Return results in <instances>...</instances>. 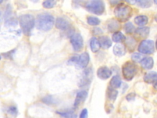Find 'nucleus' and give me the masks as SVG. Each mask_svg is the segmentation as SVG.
<instances>
[{
    "mask_svg": "<svg viewBox=\"0 0 157 118\" xmlns=\"http://www.w3.org/2000/svg\"><path fill=\"white\" fill-rule=\"evenodd\" d=\"M156 79V73L155 71L147 73L144 76V81L147 84H155Z\"/></svg>",
    "mask_w": 157,
    "mask_h": 118,
    "instance_id": "nucleus-15",
    "label": "nucleus"
},
{
    "mask_svg": "<svg viewBox=\"0 0 157 118\" xmlns=\"http://www.w3.org/2000/svg\"><path fill=\"white\" fill-rule=\"evenodd\" d=\"M56 113L59 114L61 118H77V115L72 111H57Z\"/></svg>",
    "mask_w": 157,
    "mask_h": 118,
    "instance_id": "nucleus-24",
    "label": "nucleus"
},
{
    "mask_svg": "<svg viewBox=\"0 0 157 118\" xmlns=\"http://www.w3.org/2000/svg\"><path fill=\"white\" fill-rule=\"evenodd\" d=\"M136 3L142 8H148L152 5V1L150 0H138L136 1Z\"/></svg>",
    "mask_w": 157,
    "mask_h": 118,
    "instance_id": "nucleus-26",
    "label": "nucleus"
},
{
    "mask_svg": "<svg viewBox=\"0 0 157 118\" xmlns=\"http://www.w3.org/2000/svg\"><path fill=\"white\" fill-rule=\"evenodd\" d=\"M12 14V7L10 6V4H8V6H7L6 7V9L5 11V14H4V17L6 18H8Z\"/></svg>",
    "mask_w": 157,
    "mask_h": 118,
    "instance_id": "nucleus-34",
    "label": "nucleus"
},
{
    "mask_svg": "<svg viewBox=\"0 0 157 118\" xmlns=\"http://www.w3.org/2000/svg\"><path fill=\"white\" fill-rule=\"evenodd\" d=\"M120 28V24L118 20L115 19L110 20L107 24V29L110 32H116Z\"/></svg>",
    "mask_w": 157,
    "mask_h": 118,
    "instance_id": "nucleus-18",
    "label": "nucleus"
},
{
    "mask_svg": "<svg viewBox=\"0 0 157 118\" xmlns=\"http://www.w3.org/2000/svg\"><path fill=\"white\" fill-rule=\"evenodd\" d=\"M125 43L128 49H129L130 50H134L136 45V41L132 37H128L127 39H125Z\"/></svg>",
    "mask_w": 157,
    "mask_h": 118,
    "instance_id": "nucleus-25",
    "label": "nucleus"
},
{
    "mask_svg": "<svg viewBox=\"0 0 157 118\" xmlns=\"http://www.w3.org/2000/svg\"><path fill=\"white\" fill-rule=\"evenodd\" d=\"M15 51V50H10V51H9L8 52H6V53H3V55H4V57L6 58H10V59H12V55H13Z\"/></svg>",
    "mask_w": 157,
    "mask_h": 118,
    "instance_id": "nucleus-36",
    "label": "nucleus"
},
{
    "mask_svg": "<svg viewBox=\"0 0 157 118\" xmlns=\"http://www.w3.org/2000/svg\"><path fill=\"white\" fill-rule=\"evenodd\" d=\"M17 20L14 18H7L5 22L6 26H16L17 25Z\"/></svg>",
    "mask_w": 157,
    "mask_h": 118,
    "instance_id": "nucleus-32",
    "label": "nucleus"
},
{
    "mask_svg": "<svg viewBox=\"0 0 157 118\" xmlns=\"http://www.w3.org/2000/svg\"><path fill=\"white\" fill-rule=\"evenodd\" d=\"M55 24V18L53 15L48 13L40 14L37 16L36 20V28L42 31L50 30Z\"/></svg>",
    "mask_w": 157,
    "mask_h": 118,
    "instance_id": "nucleus-1",
    "label": "nucleus"
},
{
    "mask_svg": "<svg viewBox=\"0 0 157 118\" xmlns=\"http://www.w3.org/2000/svg\"><path fill=\"white\" fill-rule=\"evenodd\" d=\"M9 114H10L11 115H17V112H18V111H17V109L15 106H10L9 108H8V110H7Z\"/></svg>",
    "mask_w": 157,
    "mask_h": 118,
    "instance_id": "nucleus-33",
    "label": "nucleus"
},
{
    "mask_svg": "<svg viewBox=\"0 0 157 118\" xmlns=\"http://www.w3.org/2000/svg\"><path fill=\"white\" fill-rule=\"evenodd\" d=\"M19 23L23 33L29 35L35 25V19L31 14H23L19 17Z\"/></svg>",
    "mask_w": 157,
    "mask_h": 118,
    "instance_id": "nucleus-3",
    "label": "nucleus"
},
{
    "mask_svg": "<svg viewBox=\"0 0 157 118\" xmlns=\"http://www.w3.org/2000/svg\"><path fill=\"white\" fill-rule=\"evenodd\" d=\"M150 32V29L148 27H140L135 30V33L140 37H147Z\"/></svg>",
    "mask_w": 157,
    "mask_h": 118,
    "instance_id": "nucleus-21",
    "label": "nucleus"
},
{
    "mask_svg": "<svg viewBox=\"0 0 157 118\" xmlns=\"http://www.w3.org/2000/svg\"><path fill=\"white\" fill-rule=\"evenodd\" d=\"M135 96H136V94L134 93H129L126 95V98L128 101H131L134 99Z\"/></svg>",
    "mask_w": 157,
    "mask_h": 118,
    "instance_id": "nucleus-38",
    "label": "nucleus"
},
{
    "mask_svg": "<svg viewBox=\"0 0 157 118\" xmlns=\"http://www.w3.org/2000/svg\"><path fill=\"white\" fill-rule=\"evenodd\" d=\"M87 23L90 25L96 26L100 23V20L96 17L90 16L87 18Z\"/></svg>",
    "mask_w": 157,
    "mask_h": 118,
    "instance_id": "nucleus-28",
    "label": "nucleus"
},
{
    "mask_svg": "<svg viewBox=\"0 0 157 118\" xmlns=\"http://www.w3.org/2000/svg\"><path fill=\"white\" fill-rule=\"evenodd\" d=\"M98 77L102 80H106L109 79L112 75L111 70L107 66H103L99 67L96 72Z\"/></svg>",
    "mask_w": 157,
    "mask_h": 118,
    "instance_id": "nucleus-9",
    "label": "nucleus"
},
{
    "mask_svg": "<svg viewBox=\"0 0 157 118\" xmlns=\"http://www.w3.org/2000/svg\"><path fill=\"white\" fill-rule=\"evenodd\" d=\"M110 2L111 3V4H112V5H114L115 4H116L117 5L118 4V1H110Z\"/></svg>",
    "mask_w": 157,
    "mask_h": 118,
    "instance_id": "nucleus-40",
    "label": "nucleus"
},
{
    "mask_svg": "<svg viewBox=\"0 0 157 118\" xmlns=\"http://www.w3.org/2000/svg\"><path fill=\"white\" fill-rule=\"evenodd\" d=\"M93 33L96 34V35H98V34H101L102 33V31H101V30L99 28H96L93 30Z\"/></svg>",
    "mask_w": 157,
    "mask_h": 118,
    "instance_id": "nucleus-39",
    "label": "nucleus"
},
{
    "mask_svg": "<svg viewBox=\"0 0 157 118\" xmlns=\"http://www.w3.org/2000/svg\"><path fill=\"white\" fill-rule=\"evenodd\" d=\"M93 77V71L91 68L85 69L82 72L80 81L78 82V86L83 87L88 85L92 81Z\"/></svg>",
    "mask_w": 157,
    "mask_h": 118,
    "instance_id": "nucleus-7",
    "label": "nucleus"
},
{
    "mask_svg": "<svg viewBox=\"0 0 157 118\" xmlns=\"http://www.w3.org/2000/svg\"><path fill=\"white\" fill-rule=\"evenodd\" d=\"M78 55H74L70 58V59L68 60V63L69 64H77V60H78Z\"/></svg>",
    "mask_w": 157,
    "mask_h": 118,
    "instance_id": "nucleus-37",
    "label": "nucleus"
},
{
    "mask_svg": "<svg viewBox=\"0 0 157 118\" xmlns=\"http://www.w3.org/2000/svg\"><path fill=\"white\" fill-rule=\"evenodd\" d=\"M141 66L145 69H150L153 67L154 61L151 57H144L140 61Z\"/></svg>",
    "mask_w": 157,
    "mask_h": 118,
    "instance_id": "nucleus-16",
    "label": "nucleus"
},
{
    "mask_svg": "<svg viewBox=\"0 0 157 118\" xmlns=\"http://www.w3.org/2000/svg\"><path fill=\"white\" fill-rule=\"evenodd\" d=\"M88 93L85 90H80L76 94L75 99L74 103V108H77L83 102H84L87 98Z\"/></svg>",
    "mask_w": 157,
    "mask_h": 118,
    "instance_id": "nucleus-11",
    "label": "nucleus"
},
{
    "mask_svg": "<svg viewBox=\"0 0 157 118\" xmlns=\"http://www.w3.org/2000/svg\"><path fill=\"white\" fill-rule=\"evenodd\" d=\"M124 30L127 34H131L135 30V27L131 22H127L124 26Z\"/></svg>",
    "mask_w": 157,
    "mask_h": 118,
    "instance_id": "nucleus-29",
    "label": "nucleus"
},
{
    "mask_svg": "<svg viewBox=\"0 0 157 118\" xmlns=\"http://www.w3.org/2000/svg\"><path fill=\"white\" fill-rule=\"evenodd\" d=\"M70 42L73 50L75 52L80 51L83 47V39L79 33H73L70 37Z\"/></svg>",
    "mask_w": 157,
    "mask_h": 118,
    "instance_id": "nucleus-8",
    "label": "nucleus"
},
{
    "mask_svg": "<svg viewBox=\"0 0 157 118\" xmlns=\"http://www.w3.org/2000/svg\"><path fill=\"white\" fill-rule=\"evenodd\" d=\"M85 9L90 12L101 15L105 10L104 2L101 0H92L86 2L85 4Z\"/></svg>",
    "mask_w": 157,
    "mask_h": 118,
    "instance_id": "nucleus-4",
    "label": "nucleus"
},
{
    "mask_svg": "<svg viewBox=\"0 0 157 118\" xmlns=\"http://www.w3.org/2000/svg\"><path fill=\"white\" fill-rule=\"evenodd\" d=\"M90 49L93 52H94V53L97 52L99 50V48H100L98 39L95 37H93L90 39Z\"/></svg>",
    "mask_w": 157,
    "mask_h": 118,
    "instance_id": "nucleus-22",
    "label": "nucleus"
},
{
    "mask_svg": "<svg viewBox=\"0 0 157 118\" xmlns=\"http://www.w3.org/2000/svg\"><path fill=\"white\" fill-rule=\"evenodd\" d=\"M56 4V1H45L42 2V6L46 9H51Z\"/></svg>",
    "mask_w": 157,
    "mask_h": 118,
    "instance_id": "nucleus-30",
    "label": "nucleus"
},
{
    "mask_svg": "<svg viewBox=\"0 0 157 118\" xmlns=\"http://www.w3.org/2000/svg\"><path fill=\"white\" fill-rule=\"evenodd\" d=\"M118 91L116 89L111 87L110 86L108 87L107 90V96L109 100L114 101L118 96Z\"/></svg>",
    "mask_w": 157,
    "mask_h": 118,
    "instance_id": "nucleus-19",
    "label": "nucleus"
},
{
    "mask_svg": "<svg viewBox=\"0 0 157 118\" xmlns=\"http://www.w3.org/2000/svg\"><path fill=\"white\" fill-rule=\"evenodd\" d=\"M55 26L61 30H67L69 28V23L66 19L62 17H58L55 22Z\"/></svg>",
    "mask_w": 157,
    "mask_h": 118,
    "instance_id": "nucleus-12",
    "label": "nucleus"
},
{
    "mask_svg": "<svg viewBox=\"0 0 157 118\" xmlns=\"http://www.w3.org/2000/svg\"><path fill=\"white\" fill-rule=\"evenodd\" d=\"M138 50L143 54H151L155 51L154 41L150 39H145L140 42L138 47Z\"/></svg>",
    "mask_w": 157,
    "mask_h": 118,
    "instance_id": "nucleus-6",
    "label": "nucleus"
},
{
    "mask_svg": "<svg viewBox=\"0 0 157 118\" xmlns=\"http://www.w3.org/2000/svg\"><path fill=\"white\" fill-rule=\"evenodd\" d=\"M2 1L1 0V1H0V3H2Z\"/></svg>",
    "mask_w": 157,
    "mask_h": 118,
    "instance_id": "nucleus-41",
    "label": "nucleus"
},
{
    "mask_svg": "<svg viewBox=\"0 0 157 118\" xmlns=\"http://www.w3.org/2000/svg\"><path fill=\"white\" fill-rule=\"evenodd\" d=\"M98 42L100 47L104 49H108L112 46V41L110 39L105 36H102L99 37Z\"/></svg>",
    "mask_w": 157,
    "mask_h": 118,
    "instance_id": "nucleus-13",
    "label": "nucleus"
},
{
    "mask_svg": "<svg viewBox=\"0 0 157 118\" xmlns=\"http://www.w3.org/2000/svg\"><path fill=\"white\" fill-rule=\"evenodd\" d=\"M1 59V54H0V60Z\"/></svg>",
    "mask_w": 157,
    "mask_h": 118,
    "instance_id": "nucleus-42",
    "label": "nucleus"
},
{
    "mask_svg": "<svg viewBox=\"0 0 157 118\" xmlns=\"http://www.w3.org/2000/svg\"><path fill=\"white\" fill-rule=\"evenodd\" d=\"M144 57H142V54L139 53H132V55H131V58L132 60L135 61V62H137V63H139V62H140L141 60H142Z\"/></svg>",
    "mask_w": 157,
    "mask_h": 118,
    "instance_id": "nucleus-31",
    "label": "nucleus"
},
{
    "mask_svg": "<svg viewBox=\"0 0 157 118\" xmlns=\"http://www.w3.org/2000/svg\"><path fill=\"white\" fill-rule=\"evenodd\" d=\"M90 61V55L87 52H83L78 56L77 64L81 68H85Z\"/></svg>",
    "mask_w": 157,
    "mask_h": 118,
    "instance_id": "nucleus-10",
    "label": "nucleus"
},
{
    "mask_svg": "<svg viewBox=\"0 0 157 118\" xmlns=\"http://www.w3.org/2000/svg\"><path fill=\"white\" fill-rule=\"evenodd\" d=\"M88 110L86 108H84L80 112L79 118H88Z\"/></svg>",
    "mask_w": 157,
    "mask_h": 118,
    "instance_id": "nucleus-35",
    "label": "nucleus"
},
{
    "mask_svg": "<svg viewBox=\"0 0 157 118\" xmlns=\"http://www.w3.org/2000/svg\"><path fill=\"white\" fill-rule=\"evenodd\" d=\"M132 10L131 7L124 3L118 4L114 10V14L118 21L124 22L131 17Z\"/></svg>",
    "mask_w": 157,
    "mask_h": 118,
    "instance_id": "nucleus-2",
    "label": "nucleus"
},
{
    "mask_svg": "<svg viewBox=\"0 0 157 118\" xmlns=\"http://www.w3.org/2000/svg\"><path fill=\"white\" fill-rule=\"evenodd\" d=\"M42 101L48 105H51V104H54L56 103V100L51 95H47L42 98Z\"/></svg>",
    "mask_w": 157,
    "mask_h": 118,
    "instance_id": "nucleus-27",
    "label": "nucleus"
},
{
    "mask_svg": "<svg viewBox=\"0 0 157 118\" xmlns=\"http://www.w3.org/2000/svg\"><path fill=\"white\" fill-rule=\"evenodd\" d=\"M110 85L111 87L115 89L119 88L121 85V80L120 77L117 75L113 76L110 81Z\"/></svg>",
    "mask_w": 157,
    "mask_h": 118,
    "instance_id": "nucleus-20",
    "label": "nucleus"
},
{
    "mask_svg": "<svg viewBox=\"0 0 157 118\" xmlns=\"http://www.w3.org/2000/svg\"><path fill=\"white\" fill-rule=\"evenodd\" d=\"M113 52L115 55L121 57L125 55L126 52V48L124 45L118 43L113 46Z\"/></svg>",
    "mask_w": 157,
    "mask_h": 118,
    "instance_id": "nucleus-14",
    "label": "nucleus"
},
{
    "mask_svg": "<svg viewBox=\"0 0 157 118\" xmlns=\"http://www.w3.org/2000/svg\"><path fill=\"white\" fill-rule=\"evenodd\" d=\"M137 72V67L131 61L126 62L122 67V73L123 77L128 81H131Z\"/></svg>",
    "mask_w": 157,
    "mask_h": 118,
    "instance_id": "nucleus-5",
    "label": "nucleus"
},
{
    "mask_svg": "<svg viewBox=\"0 0 157 118\" xmlns=\"http://www.w3.org/2000/svg\"><path fill=\"white\" fill-rule=\"evenodd\" d=\"M112 39L113 42L118 43V42H121L124 41L126 39V37L121 32L116 31L113 33Z\"/></svg>",
    "mask_w": 157,
    "mask_h": 118,
    "instance_id": "nucleus-23",
    "label": "nucleus"
},
{
    "mask_svg": "<svg viewBox=\"0 0 157 118\" xmlns=\"http://www.w3.org/2000/svg\"><path fill=\"white\" fill-rule=\"evenodd\" d=\"M148 21V18L146 15H140L136 16L134 18V22L136 25L140 26H144L147 24Z\"/></svg>",
    "mask_w": 157,
    "mask_h": 118,
    "instance_id": "nucleus-17",
    "label": "nucleus"
}]
</instances>
